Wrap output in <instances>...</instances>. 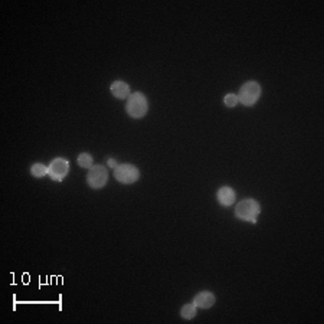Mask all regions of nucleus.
Here are the masks:
<instances>
[{
  "label": "nucleus",
  "mask_w": 324,
  "mask_h": 324,
  "mask_svg": "<svg viewBox=\"0 0 324 324\" xmlns=\"http://www.w3.org/2000/svg\"><path fill=\"white\" fill-rule=\"evenodd\" d=\"M259 213H261V206L255 199H244L235 206V216L241 221L257 224Z\"/></svg>",
  "instance_id": "1"
},
{
  "label": "nucleus",
  "mask_w": 324,
  "mask_h": 324,
  "mask_svg": "<svg viewBox=\"0 0 324 324\" xmlns=\"http://www.w3.org/2000/svg\"><path fill=\"white\" fill-rule=\"evenodd\" d=\"M125 111L133 118H143L148 111V101L143 92H134L128 97Z\"/></svg>",
  "instance_id": "2"
},
{
  "label": "nucleus",
  "mask_w": 324,
  "mask_h": 324,
  "mask_svg": "<svg viewBox=\"0 0 324 324\" xmlns=\"http://www.w3.org/2000/svg\"><path fill=\"white\" fill-rule=\"evenodd\" d=\"M261 97V85L257 81H248L245 82L238 94V100L246 107H252Z\"/></svg>",
  "instance_id": "3"
},
{
  "label": "nucleus",
  "mask_w": 324,
  "mask_h": 324,
  "mask_svg": "<svg viewBox=\"0 0 324 324\" xmlns=\"http://www.w3.org/2000/svg\"><path fill=\"white\" fill-rule=\"evenodd\" d=\"M114 178L123 185H133L140 179V170L135 168L134 165H130V163L118 165L114 169Z\"/></svg>",
  "instance_id": "4"
},
{
  "label": "nucleus",
  "mask_w": 324,
  "mask_h": 324,
  "mask_svg": "<svg viewBox=\"0 0 324 324\" xmlns=\"http://www.w3.org/2000/svg\"><path fill=\"white\" fill-rule=\"evenodd\" d=\"M108 182V172L101 165H94L87 175V183L92 189H101Z\"/></svg>",
  "instance_id": "5"
},
{
  "label": "nucleus",
  "mask_w": 324,
  "mask_h": 324,
  "mask_svg": "<svg viewBox=\"0 0 324 324\" xmlns=\"http://www.w3.org/2000/svg\"><path fill=\"white\" fill-rule=\"evenodd\" d=\"M48 175L51 176V179L55 182H62L67 178V175L69 173V161L64 157H58L54 158L49 166H48Z\"/></svg>",
  "instance_id": "6"
},
{
  "label": "nucleus",
  "mask_w": 324,
  "mask_h": 324,
  "mask_svg": "<svg viewBox=\"0 0 324 324\" xmlns=\"http://www.w3.org/2000/svg\"><path fill=\"white\" fill-rule=\"evenodd\" d=\"M216 199L219 202V205H222L225 208L232 206L235 199H236V192L232 188H229V186H224V188H221V189L218 190Z\"/></svg>",
  "instance_id": "7"
},
{
  "label": "nucleus",
  "mask_w": 324,
  "mask_h": 324,
  "mask_svg": "<svg viewBox=\"0 0 324 324\" xmlns=\"http://www.w3.org/2000/svg\"><path fill=\"white\" fill-rule=\"evenodd\" d=\"M215 302H216V297L209 291H202L193 298V304L196 305V308L198 307L199 308H211Z\"/></svg>",
  "instance_id": "8"
},
{
  "label": "nucleus",
  "mask_w": 324,
  "mask_h": 324,
  "mask_svg": "<svg viewBox=\"0 0 324 324\" xmlns=\"http://www.w3.org/2000/svg\"><path fill=\"white\" fill-rule=\"evenodd\" d=\"M111 90V94L115 97V98H120V100H124V98H128L131 94H130V87L124 82V81H114L110 87Z\"/></svg>",
  "instance_id": "9"
},
{
  "label": "nucleus",
  "mask_w": 324,
  "mask_h": 324,
  "mask_svg": "<svg viewBox=\"0 0 324 324\" xmlns=\"http://www.w3.org/2000/svg\"><path fill=\"white\" fill-rule=\"evenodd\" d=\"M196 313H198V310H196V305H195V304H186V305H183L182 310H180V315H182V318H185V320H192V318H195Z\"/></svg>",
  "instance_id": "10"
},
{
  "label": "nucleus",
  "mask_w": 324,
  "mask_h": 324,
  "mask_svg": "<svg viewBox=\"0 0 324 324\" xmlns=\"http://www.w3.org/2000/svg\"><path fill=\"white\" fill-rule=\"evenodd\" d=\"M48 172H49V170H48V166L42 165V163H35L34 166L31 168V175H32L34 178H38V179L46 176Z\"/></svg>",
  "instance_id": "11"
},
{
  "label": "nucleus",
  "mask_w": 324,
  "mask_h": 324,
  "mask_svg": "<svg viewBox=\"0 0 324 324\" xmlns=\"http://www.w3.org/2000/svg\"><path fill=\"white\" fill-rule=\"evenodd\" d=\"M77 161H78L79 168L82 169H91L94 166V158H92L90 153H81Z\"/></svg>",
  "instance_id": "12"
},
{
  "label": "nucleus",
  "mask_w": 324,
  "mask_h": 324,
  "mask_svg": "<svg viewBox=\"0 0 324 324\" xmlns=\"http://www.w3.org/2000/svg\"><path fill=\"white\" fill-rule=\"evenodd\" d=\"M224 102L226 107H229V108H234L235 105L239 102V100H238V95L236 94H226L224 98Z\"/></svg>",
  "instance_id": "13"
},
{
  "label": "nucleus",
  "mask_w": 324,
  "mask_h": 324,
  "mask_svg": "<svg viewBox=\"0 0 324 324\" xmlns=\"http://www.w3.org/2000/svg\"><path fill=\"white\" fill-rule=\"evenodd\" d=\"M108 166L112 169H115L117 166H118V165H117V161H115L114 158H108Z\"/></svg>",
  "instance_id": "14"
}]
</instances>
